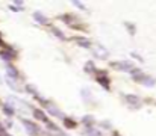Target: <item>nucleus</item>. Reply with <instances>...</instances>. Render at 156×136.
<instances>
[{"mask_svg": "<svg viewBox=\"0 0 156 136\" xmlns=\"http://www.w3.org/2000/svg\"><path fill=\"white\" fill-rule=\"evenodd\" d=\"M35 18H38V21H40V23H46V17H43L40 12H37V14H35Z\"/></svg>", "mask_w": 156, "mask_h": 136, "instance_id": "obj_1", "label": "nucleus"}, {"mask_svg": "<svg viewBox=\"0 0 156 136\" xmlns=\"http://www.w3.org/2000/svg\"><path fill=\"white\" fill-rule=\"evenodd\" d=\"M79 43H82V45H83V47H88V45H90V43H88L87 40H79Z\"/></svg>", "mask_w": 156, "mask_h": 136, "instance_id": "obj_2", "label": "nucleus"}]
</instances>
